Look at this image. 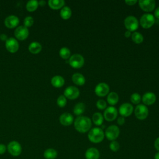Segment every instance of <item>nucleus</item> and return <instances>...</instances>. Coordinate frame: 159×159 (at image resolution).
Segmentation results:
<instances>
[{
  "label": "nucleus",
  "instance_id": "obj_1",
  "mask_svg": "<svg viewBox=\"0 0 159 159\" xmlns=\"http://www.w3.org/2000/svg\"><path fill=\"white\" fill-rule=\"evenodd\" d=\"M75 129L81 133H84L88 131L91 127V120L86 116H78L74 122Z\"/></svg>",
  "mask_w": 159,
  "mask_h": 159
},
{
  "label": "nucleus",
  "instance_id": "obj_2",
  "mask_svg": "<svg viewBox=\"0 0 159 159\" xmlns=\"http://www.w3.org/2000/svg\"><path fill=\"white\" fill-rule=\"evenodd\" d=\"M88 136L91 142L93 143H99L103 140L104 134L102 129L99 127H94L90 130Z\"/></svg>",
  "mask_w": 159,
  "mask_h": 159
},
{
  "label": "nucleus",
  "instance_id": "obj_3",
  "mask_svg": "<svg viewBox=\"0 0 159 159\" xmlns=\"http://www.w3.org/2000/svg\"><path fill=\"white\" fill-rule=\"evenodd\" d=\"M7 150L8 152L13 157H18L22 152L21 145L17 141L10 142L7 146Z\"/></svg>",
  "mask_w": 159,
  "mask_h": 159
},
{
  "label": "nucleus",
  "instance_id": "obj_4",
  "mask_svg": "<svg viewBox=\"0 0 159 159\" xmlns=\"http://www.w3.org/2000/svg\"><path fill=\"white\" fill-rule=\"evenodd\" d=\"M155 17L149 13L144 14L142 16L140 19V24L142 27L148 29L151 27L155 23Z\"/></svg>",
  "mask_w": 159,
  "mask_h": 159
},
{
  "label": "nucleus",
  "instance_id": "obj_5",
  "mask_svg": "<svg viewBox=\"0 0 159 159\" xmlns=\"http://www.w3.org/2000/svg\"><path fill=\"white\" fill-rule=\"evenodd\" d=\"M69 64L75 68H79L83 66L84 63V58L80 54H73L70 57Z\"/></svg>",
  "mask_w": 159,
  "mask_h": 159
},
{
  "label": "nucleus",
  "instance_id": "obj_6",
  "mask_svg": "<svg viewBox=\"0 0 159 159\" xmlns=\"http://www.w3.org/2000/svg\"><path fill=\"white\" fill-rule=\"evenodd\" d=\"M124 25L129 31H135L139 27V22L135 17L129 16L125 19Z\"/></svg>",
  "mask_w": 159,
  "mask_h": 159
},
{
  "label": "nucleus",
  "instance_id": "obj_7",
  "mask_svg": "<svg viewBox=\"0 0 159 159\" xmlns=\"http://www.w3.org/2000/svg\"><path fill=\"white\" fill-rule=\"evenodd\" d=\"M119 132V127L117 125H112L106 129L105 131V135L108 140L113 141L118 137Z\"/></svg>",
  "mask_w": 159,
  "mask_h": 159
},
{
  "label": "nucleus",
  "instance_id": "obj_8",
  "mask_svg": "<svg viewBox=\"0 0 159 159\" xmlns=\"http://www.w3.org/2000/svg\"><path fill=\"white\" fill-rule=\"evenodd\" d=\"M135 117L139 120H143L148 116V109L143 104H139L135 108Z\"/></svg>",
  "mask_w": 159,
  "mask_h": 159
},
{
  "label": "nucleus",
  "instance_id": "obj_9",
  "mask_svg": "<svg viewBox=\"0 0 159 159\" xmlns=\"http://www.w3.org/2000/svg\"><path fill=\"white\" fill-rule=\"evenodd\" d=\"M29 32L28 29L24 25H20L16 28L14 31L15 37L19 40L26 39L29 35Z\"/></svg>",
  "mask_w": 159,
  "mask_h": 159
},
{
  "label": "nucleus",
  "instance_id": "obj_10",
  "mask_svg": "<svg viewBox=\"0 0 159 159\" xmlns=\"http://www.w3.org/2000/svg\"><path fill=\"white\" fill-rule=\"evenodd\" d=\"M79 95L80 91L78 88L73 86L67 87L64 91V96L70 99H75L77 98Z\"/></svg>",
  "mask_w": 159,
  "mask_h": 159
},
{
  "label": "nucleus",
  "instance_id": "obj_11",
  "mask_svg": "<svg viewBox=\"0 0 159 159\" xmlns=\"http://www.w3.org/2000/svg\"><path fill=\"white\" fill-rule=\"evenodd\" d=\"M6 48L11 53L16 52L19 48V43L16 39L13 37L8 38L6 41Z\"/></svg>",
  "mask_w": 159,
  "mask_h": 159
},
{
  "label": "nucleus",
  "instance_id": "obj_12",
  "mask_svg": "<svg viewBox=\"0 0 159 159\" xmlns=\"http://www.w3.org/2000/svg\"><path fill=\"white\" fill-rule=\"evenodd\" d=\"M139 4L144 11L150 12L155 9V1L154 0H140Z\"/></svg>",
  "mask_w": 159,
  "mask_h": 159
},
{
  "label": "nucleus",
  "instance_id": "obj_13",
  "mask_svg": "<svg viewBox=\"0 0 159 159\" xmlns=\"http://www.w3.org/2000/svg\"><path fill=\"white\" fill-rule=\"evenodd\" d=\"M109 91V87L107 84L105 83H100L96 85L94 91L97 96L103 97L107 95Z\"/></svg>",
  "mask_w": 159,
  "mask_h": 159
},
{
  "label": "nucleus",
  "instance_id": "obj_14",
  "mask_svg": "<svg viewBox=\"0 0 159 159\" xmlns=\"http://www.w3.org/2000/svg\"><path fill=\"white\" fill-rule=\"evenodd\" d=\"M117 111L116 107L109 106L107 107L104 112V117L107 121H112L117 117Z\"/></svg>",
  "mask_w": 159,
  "mask_h": 159
},
{
  "label": "nucleus",
  "instance_id": "obj_15",
  "mask_svg": "<svg viewBox=\"0 0 159 159\" xmlns=\"http://www.w3.org/2000/svg\"><path fill=\"white\" fill-rule=\"evenodd\" d=\"M119 111L122 116L128 117L133 112V106L130 103H124L120 106Z\"/></svg>",
  "mask_w": 159,
  "mask_h": 159
},
{
  "label": "nucleus",
  "instance_id": "obj_16",
  "mask_svg": "<svg viewBox=\"0 0 159 159\" xmlns=\"http://www.w3.org/2000/svg\"><path fill=\"white\" fill-rule=\"evenodd\" d=\"M19 23V18L14 15H11L7 16L4 20L5 25L10 29L14 28L17 26Z\"/></svg>",
  "mask_w": 159,
  "mask_h": 159
},
{
  "label": "nucleus",
  "instance_id": "obj_17",
  "mask_svg": "<svg viewBox=\"0 0 159 159\" xmlns=\"http://www.w3.org/2000/svg\"><path fill=\"white\" fill-rule=\"evenodd\" d=\"M59 120L61 124L65 126H68L73 123V117L70 113L65 112L60 116Z\"/></svg>",
  "mask_w": 159,
  "mask_h": 159
},
{
  "label": "nucleus",
  "instance_id": "obj_18",
  "mask_svg": "<svg viewBox=\"0 0 159 159\" xmlns=\"http://www.w3.org/2000/svg\"><path fill=\"white\" fill-rule=\"evenodd\" d=\"M156 101V96L153 93H145L142 96V101L146 105H152Z\"/></svg>",
  "mask_w": 159,
  "mask_h": 159
},
{
  "label": "nucleus",
  "instance_id": "obj_19",
  "mask_svg": "<svg viewBox=\"0 0 159 159\" xmlns=\"http://www.w3.org/2000/svg\"><path fill=\"white\" fill-rule=\"evenodd\" d=\"M86 159H98L99 157V152L96 148H89L85 153Z\"/></svg>",
  "mask_w": 159,
  "mask_h": 159
},
{
  "label": "nucleus",
  "instance_id": "obj_20",
  "mask_svg": "<svg viewBox=\"0 0 159 159\" xmlns=\"http://www.w3.org/2000/svg\"><path fill=\"white\" fill-rule=\"evenodd\" d=\"M73 82L79 86L83 85L85 83V78L84 76L79 73H74L71 77Z\"/></svg>",
  "mask_w": 159,
  "mask_h": 159
},
{
  "label": "nucleus",
  "instance_id": "obj_21",
  "mask_svg": "<svg viewBox=\"0 0 159 159\" xmlns=\"http://www.w3.org/2000/svg\"><path fill=\"white\" fill-rule=\"evenodd\" d=\"M51 83L52 86L55 88H60L63 86L65 83V80L62 76L56 75L51 79Z\"/></svg>",
  "mask_w": 159,
  "mask_h": 159
},
{
  "label": "nucleus",
  "instance_id": "obj_22",
  "mask_svg": "<svg viewBox=\"0 0 159 159\" xmlns=\"http://www.w3.org/2000/svg\"><path fill=\"white\" fill-rule=\"evenodd\" d=\"M28 48L30 53L33 54H37L41 51L42 45L37 42H33L29 44Z\"/></svg>",
  "mask_w": 159,
  "mask_h": 159
},
{
  "label": "nucleus",
  "instance_id": "obj_23",
  "mask_svg": "<svg viewBox=\"0 0 159 159\" xmlns=\"http://www.w3.org/2000/svg\"><path fill=\"white\" fill-rule=\"evenodd\" d=\"M48 4L50 7L53 9H58L62 7L65 4L63 0H49Z\"/></svg>",
  "mask_w": 159,
  "mask_h": 159
},
{
  "label": "nucleus",
  "instance_id": "obj_24",
  "mask_svg": "<svg viewBox=\"0 0 159 159\" xmlns=\"http://www.w3.org/2000/svg\"><path fill=\"white\" fill-rule=\"evenodd\" d=\"M57 155V152L53 148H47L43 152V157L46 159H55Z\"/></svg>",
  "mask_w": 159,
  "mask_h": 159
},
{
  "label": "nucleus",
  "instance_id": "obj_25",
  "mask_svg": "<svg viewBox=\"0 0 159 159\" xmlns=\"http://www.w3.org/2000/svg\"><path fill=\"white\" fill-rule=\"evenodd\" d=\"M107 102L113 106V105H115L116 103H117L118 101H119V96H118V94L115 93V92H111L108 95H107Z\"/></svg>",
  "mask_w": 159,
  "mask_h": 159
},
{
  "label": "nucleus",
  "instance_id": "obj_26",
  "mask_svg": "<svg viewBox=\"0 0 159 159\" xmlns=\"http://www.w3.org/2000/svg\"><path fill=\"white\" fill-rule=\"evenodd\" d=\"M85 110V105L83 102L77 103L73 108V112L76 116H80L84 112Z\"/></svg>",
  "mask_w": 159,
  "mask_h": 159
},
{
  "label": "nucleus",
  "instance_id": "obj_27",
  "mask_svg": "<svg viewBox=\"0 0 159 159\" xmlns=\"http://www.w3.org/2000/svg\"><path fill=\"white\" fill-rule=\"evenodd\" d=\"M94 124L96 125H101L103 122V116L100 112H95L92 117Z\"/></svg>",
  "mask_w": 159,
  "mask_h": 159
},
{
  "label": "nucleus",
  "instance_id": "obj_28",
  "mask_svg": "<svg viewBox=\"0 0 159 159\" xmlns=\"http://www.w3.org/2000/svg\"><path fill=\"white\" fill-rule=\"evenodd\" d=\"M71 16V10L68 6H64L60 11V16L63 19H68Z\"/></svg>",
  "mask_w": 159,
  "mask_h": 159
},
{
  "label": "nucleus",
  "instance_id": "obj_29",
  "mask_svg": "<svg viewBox=\"0 0 159 159\" xmlns=\"http://www.w3.org/2000/svg\"><path fill=\"white\" fill-rule=\"evenodd\" d=\"M39 6V2L36 0L29 1L26 4V9L29 12H33L37 9Z\"/></svg>",
  "mask_w": 159,
  "mask_h": 159
},
{
  "label": "nucleus",
  "instance_id": "obj_30",
  "mask_svg": "<svg viewBox=\"0 0 159 159\" xmlns=\"http://www.w3.org/2000/svg\"><path fill=\"white\" fill-rule=\"evenodd\" d=\"M132 40L136 43H140L143 40V37L140 32H135L132 34Z\"/></svg>",
  "mask_w": 159,
  "mask_h": 159
},
{
  "label": "nucleus",
  "instance_id": "obj_31",
  "mask_svg": "<svg viewBox=\"0 0 159 159\" xmlns=\"http://www.w3.org/2000/svg\"><path fill=\"white\" fill-rule=\"evenodd\" d=\"M60 56L63 59H68L71 55L70 50L67 47H62L59 51Z\"/></svg>",
  "mask_w": 159,
  "mask_h": 159
},
{
  "label": "nucleus",
  "instance_id": "obj_32",
  "mask_svg": "<svg viewBox=\"0 0 159 159\" xmlns=\"http://www.w3.org/2000/svg\"><path fill=\"white\" fill-rule=\"evenodd\" d=\"M130 101L132 103L137 104L141 101V96L139 93H134L130 96Z\"/></svg>",
  "mask_w": 159,
  "mask_h": 159
},
{
  "label": "nucleus",
  "instance_id": "obj_33",
  "mask_svg": "<svg viewBox=\"0 0 159 159\" xmlns=\"http://www.w3.org/2000/svg\"><path fill=\"white\" fill-rule=\"evenodd\" d=\"M57 103L58 104V106L60 107H63L64 106H65L66 104V97L64 95H60V96H58V98H57Z\"/></svg>",
  "mask_w": 159,
  "mask_h": 159
},
{
  "label": "nucleus",
  "instance_id": "obj_34",
  "mask_svg": "<svg viewBox=\"0 0 159 159\" xmlns=\"http://www.w3.org/2000/svg\"><path fill=\"white\" fill-rule=\"evenodd\" d=\"M34 20L32 17L27 16L24 20V25L27 28L29 27H31L34 24Z\"/></svg>",
  "mask_w": 159,
  "mask_h": 159
},
{
  "label": "nucleus",
  "instance_id": "obj_35",
  "mask_svg": "<svg viewBox=\"0 0 159 159\" xmlns=\"http://www.w3.org/2000/svg\"><path fill=\"white\" fill-rule=\"evenodd\" d=\"M109 147H110V149H111L112 151H113V152H117V151L119 149L120 145H119V143L117 141L113 140V141H112V142L110 143Z\"/></svg>",
  "mask_w": 159,
  "mask_h": 159
},
{
  "label": "nucleus",
  "instance_id": "obj_36",
  "mask_svg": "<svg viewBox=\"0 0 159 159\" xmlns=\"http://www.w3.org/2000/svg\"><path fill=\"white\" fill-rule=\"evenodd\" d=\"M96 106L99 109H104L106 107V102L103 99H99L96 102Z\"/></svg>",
  "mask_w": 159,
  "mask_h": 159
},
{
  "label": "nucleus",
  "instance_id": "obj_37",
  "mask_svg": "<svg viewBox=\"0 0 159 159\" xmlns=\"http://www.w3.org/2000/svg\"><path fill=\"white\" fill-rule=\"evenodd\" d=\"M7 147L4 144L0 143V155L4 154L6 151Z\"/></svg>",
  "mask_w": 159,
  "mask_h": 159
},
{
  "label": "nucleus",
  "instance_id": "obj_38",
  "mask_svg": "<svg viewBox=\"0 0 159 159\" xmlns=\"http://www.w3.org/2000/svg\"><path fill=\"white\" fill-rule=\"evenodd\" d=\"M117 123L119 125H123L124 123H125V119H124V117L123 116H121V117H119L117 119Z\"/></svg>",
  "mask_w": 159,
  "mask_h": 159
},
{
  "label": "nucleus",
  "instance_id": "obj_39",
  "mask_svg": "<svg viewBox=\"0 0 159 159\" xmlns=\"http://www.w3.org/2000/svg\"><path fill=\"white\" fill-rule=\"evenodd\" d=\"M125 2L129 6H132L135 4L137 2V1L136 0H126L125 1Z\"/></svg>",
  "mask_w": 159,
  "mask_h": 159
},
{
  "label": "nucleus",
  "instance_id": "obj_40",
  "mask_svg": "<svg viewBox=\"0 0 159 159\" xmlns=\"http://www.w3.org/2000/svg\"><path fill=\"white\" fill-rule=\"evenodd\" d=\"M154 145H155V148L158 150L159 151V137H158L155 141V143H154Z\"/></svg>",
  "mask_w": 159,
  "mask_h": 159
},
{
  "label": "nucleus",
  "instance_id": "obj_41",
  "mask_svg": "<svg viewBox=\"0 0 159 159\" xmlns=\"http://www.w3.org/2000/svg\"><path fill=\"white\" fill-rule=\"evenodd\" d=\"M7 35H6V34H1V35H0V39L1 40H2V41H6L7 40Z\"/></svg>",
  "mask_w": 159,
  "mask_h": 159
},
{
  "label": "nucleus",
  "instance_id": "obj_42",
  "mask_svg": "<svg viewBox=\"0 0 159 159\" xmlns=\"http://www.w3.org/2000/svg\"><path fill=\"white\" fill-rule=\"evenodd\" d=\"M154 14H155V17L159 19V7H158L155 9Z\"/></svg>",
  "mask_w": 159,
  "mask_h": 159
},
{
  "label": "nucleus",
  "instance_id": "obj_43",
  "mask_svg": "<svg viewBox=\"0 0 159 159\" xmlns=\"http://www.w3.org/2000/svg\"><path fill=\"white\" fill-rule=\"evenodd\" d=\"M124 35H125V37H130V36L131 33H130V31L127 30V31H125V32Z\"/></svg>",
  "mask_w": 159,
  "mask_h": 159
},
{
  "label": "nucleus",
  "instance_id": "obj_44",
  "mask_svg": "<svg viewBox=\"0 0 159 159\" xmlns=\"http://www.w3.org/2000/svg\"><path fill=\"white\" fill-rule=\"evenodd\" d=\"M45 1L43 0L40 1L39 2V5H40V6H45Z\"/></svg>",
  "mask_w": 159,
  "mask_h": 159
},
{
  "label": "nucleus",
  "instance_id": "obj_45",
  "mask_svg": "<svg viewBox=\"0 0 159 159\" xmlns=\"http://www.w3.org/2000/svg\"><path fill=\"white\" fill-rule=\"evenodd\" d=\"M154 159H159V152L156 153L155 154V157H154Z\"/></svg>",
  "mask_w": 159,
  "mask_h": 159
}]
</instances>
